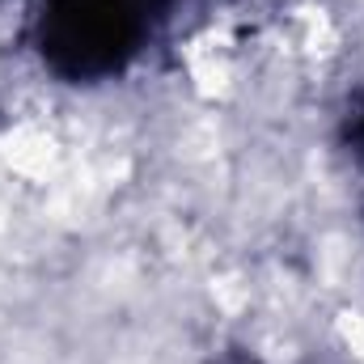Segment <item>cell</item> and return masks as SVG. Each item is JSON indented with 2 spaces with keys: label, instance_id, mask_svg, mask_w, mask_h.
<instances>
[{
  "label": "cell",
  "instance_id": "cell-2",
  "mask_svg": "<svg viewBox=\"0 0 364 364\" xmlns=\"http://www.w3.org/2000/svg\"><path fill=\"white\" fill-rule=\"evenodd\" d=\"M343 144H348V153L364 166V93L348 106V114H343Z\"/></svg>",
  "mask_w": 364,
  "mask_h": 364
},
{
  "label": "cell",
  "instance_id": "cell-1",
  "mask_svg": "<svg viewBox=\"0 0 364 364\" xmlns=\"http://www.w3.org/2000/svg\"><path fill=\"white\" fill-rule=\"evenodd\" d=\"M149 30V0H47L38 13L43 60L73 81L119 73Z\"/></svg>",
  "mask_w": 364,
  "mask_h": 364
}]
</instances>
